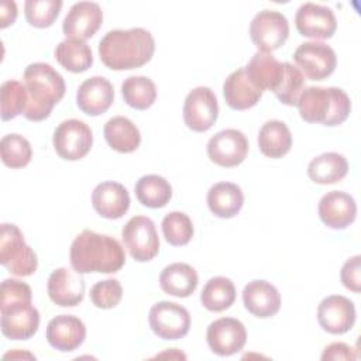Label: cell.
I'll return each mask as SVG.
<instances>
[{
  "label": "cell",
  "instance_id": "7a4b0ae2",
  "mask_svg": "<svg viewBox=\"0 0 361 361\" xmlns=\"http://www.w3.org/2000/svg\"><path fill=\"white\" fill-rule=\"evenodd\" d=\"M71 265L80 274H114L126 264L121 244L106 234L83 230L75 237L69 251Z\"/></svg>",
  "mask_w": 361,
  "mask_h": 361
},
{
  "label": "cell",
  "instance_id": "44dd1931",
  "mask_svg": "<svg viewBox=\"0 0 361 361\" xmlns=\"http://www.w3.org/2000/svg\"><path fill=\"white\" fill-rule=\"evenodd\" d=\"M114 100L113 85L103 76H92L82 82L76 92V104L87 116L106 113Z\"/></svg>",
  "mask_w": 361,
  "mask_h": 361
},
{
  "label": "cell",
  "instance_id": "9a60e30c",
  "mask_svg": "<svg viewBox=\"0 0 361 361\" xmlns=\"http://www.w3.org/2000/svg\"><path fill=\"white\" fill-rule=\"evenodd\" d=\"M317 322L330 334H344L355 323V306L343 295H330L317 307Z\"/></svg>",
  "mask_w": 361,
  "mask_h": 361
},
{
  "label": "cell",
  "instance_id": "277c9868",
  "mask_svg": "<svg viewBox=\"0 0 361 361\" xmlns=\"http://www.w3.org/2000/svg\"><path fill=\"white\" fill-rule=\"evenodd\" d=\"M300 117L307 123H320L334 127L347 120L351 113V100L340 87H305L296 103Z\"/></svg>",
  "mask_w": 361,
  "mask_h": 361
},
{
  "label": "cell",
  "instance_id": "d6986e66",
  "mask_svg": "<svg viewBox=\"0 0 361 361\" xmlns=\"http://www.w3.org/2000/svg\"><path fill=\"white\" fill-rule=\"evenodd\" d=\"M0 327L4 337L10 340H28L39 326V313L31 303H18L0 309Z\"/></svg>",
  "mask_w": 361,
  "mask_h": 361
},
{
  "label": "cell",
  "instance_id": "74e56055",
  "mask_svg": "<svg viewBox=\"0 0 361 361\" xmlns=\"http://www.w3.org/2000/svg\"><path fill=\"white\" fill-rule=\"evenodd\" d=\"M62 8L61 0H27L24 3L25 20L37 28H47L54 24Z\"/></svg>",
  "mask_w": 361,
  "mask_h": 361
},
{
  "label": "cell",
  "instance_id": "7c38bea8",
  "mask_svg": "<svg viewBox=\"0 0 361 361\" xmlns=\"http://www.w3.org/2000/svg\"><path fill=\"white\" fill-rule=\"evenodd\" d=\"M248 152V140L237 128L216 133L207 142V157L219 166L233 168L240 165Z\"/></svg>",
  "mask_w": 361,
  "mask_h": 361
},
{
  "label": "cell",
  "instance_id": "ffe728a7",
  "mask_svg": "<svg viewBox=\"0 0 361 361\" xmlns=\"http://www.w3.org/2000/svg\"><path fill=\"white\" fill-rule=\"evenodd\" d=\"M45 336L51 347L62 353H69L85 341L86 326L76 316L59 314L49 320Z\"/></svg>",
  "mask_w": 361,
  "mask_h": 361
},
{
  "label": "cell",
  "instance_id": "f35d334b",
  "mask_svg": "<svg viewBox=\"0 0 361 361\" xmlns=\"http://www.w3.org/2000/svg\"><path fill=\"white\" fill-rule=\"evenodd\" d=\"M285 73L279 87L275 92L278 100L286 106H296L299 96L305 90V76L300 69L290 62H283Z\"/></svg>",
  "mask_w": 361,
  "mask_h": 361
},
{
  "label": "cell",
  "instance_id": "e575fe53",
  "mask_svg": "<svg viewBox=\"0 0 361 361\" xmlns=\"http://www.w3.org/2000/svg\"><path fill=\"white\" fill-rule=\"evenodd\" d=\"M28 94L24 83L10 79L1 83L0 87V104H1V120L8 121L20 114H24L27 107Z\"/></svg>",
  "mask_w": 361,
  "mask_h": 361
},
{
  "label": "cell",
  "instance_id": "7402d4cb",
  "mask_svg": "<svg viewBox=\"0 0 361 361\" xmlns=\"http://www.w3.org/2000/svg\"><path fill=\"white\" fill-rule=\"evenodd\" d=\"M243 303L244 307L257 317H272L281 309V293L271 282L254 279L243 289Z\"/></svg>",
  "mask_w": 361,
  "mask_h": 361
},
{
  "label": "cell",
  "instance_id": "d6a6232c",
  "mask_svg": "<svg viewBox=\"0 0 361 361\" xmlns=\"http://www.w3.org/2000/svg\"><path fill=\"white\" fill-rule=\"evenodd\" d=\"M235 295V286L230 278L214 276L203 286L200 302L210 312H223L234 303Z\"/></svg>",
  "mask_w": 361,
  "mask_h": 361
},
{
  "label": "cell",
  "instance_id": "83f0119b",
  "mask_svg": "<svg viewBox=\"0 0 361 361\" xmlns=\"http://www.w3.org/2000/svg\"><path fill=\"white\" fill-rule=\"evenodd\" d=\"M104 138L110 148L117 152H134L141 144V134L138 127L124 116H116L104 124Z\"/></svg>",
  "mask_w": 361,
  "mask_h": 361
},
{
  "label": "cell",
  "instance_id": "4fadbf2b",
  "mask_svg": "<svg viewBox=\"0 0 361 361\" xmlns=\"http://www.w3.org/2000/svg\"><path fill=\"white\" fill-rule=\"evenodd\" d=\"M295 25L300 35L316 39L331 38L337 30V20L327 6L312 1L303 3L295 16Z\"/></svg>",
  "mask_w": 361,
  "mask_h": 361
},
{
  "label": "cell",
  "instance_id": "f6af8a7d",
  "mask_svg": "<svg viewBox=\"0 0 361 361\" xmlns=\"http://www.w3.org/2000/svg\"><path fill=\"white\" fill-rule=\"evenodd\" d=\"M24 358V357H28V358H35L32 354H30V353H17V351H11V353H7L3 358L6 360V358Z\"/></svg>",
  "mask_w": 361,
  "mask_h": 361
},
{
  "label": "cell",
  "instance_id": "4316f807",
  "mask_svg": "<svg viewBox=\"0 0 361 361\" xmlns=\"http://www.w3.org/2000/svg\"><path fill=\"white\" fill-rule=\"evenodd\" d=\"M209 210L220 219H231L240 213L244 204V195L238 185L217 182L207 192Z\"/></svg>",
  "mask_w": 361,
  "mask_h": 361
},
{
  "label": "cell",
  "instance_id": "5b68a950",
  "mask_svg": "<svg viewBox=\"0 0 361 361\" xmlns=\"http://www.w3.org/2000/svg\"><path fill=\"white\" fill-rule=\"evenodd\" d=\"M0 262L10 274L17 276H30L37 271V254L25 243L21 230L16 224H1Z\"/></svg>",
  "mask_w": 361,
  "mask_h": 361
},
{
  "label": "cell",
  "instance_id": "8fae6325",
  "mask_svg": "<svg viewBox=\"0 0 361 361\" xmlns=\"http://www.w3.org/2000/svg\"><path fill=\"white\" fill-rule=\"evenodd\" d=\"M219 103L214 92L207 86L192 89L183 103V121L196 133H204L216 123Z\"/></svg>",
  "mask_w": 361,
  "mask_h": 361
},
{
  "label": "cell",
  "instance_id": "52a82bcc",
  "mask_svg": "<svg viewBox=\"0 0 361 361\" xmlns=\"http://www.w3.org/2000/svg\"><path fill=\"white\" fill-rule=\"evenodd\" d=\"M250 37L259 52L271 54L281 48L289 37L288 18L276 10H262L250 24Z\"/></svg>",
  "mask_w": 361,
  "mask_h": 361
},
{
  "label": "cell",
  "instance_id": "1f68e13d",
  "mask_svg": "<svg viewBox=\"0 0 361 361\" xmlns=\"http://www.w3.org/2000/svg\"><path fill=\"white\" fill-rule=\"evenodd\" d=\"M134 190L138 202L149 209L164 207L172 197V186L169 182L164 176L154 173L141 176Z\"/></svg>",
  "mask_w": 361,
  "mask_h": 361
},
{
  "label": "cell",
  "instance_id": "2e32d148",
  "mask_svg": "<svg viewBox=\"0 0 361 361\" xmlns=\"http://www.w3.org/2000/svg\"><path fill=\"white\" fill-rule=\"evenodd\" d=\"M103 23V11L94 1L75 3L66 13L62 31L66 38L87 39L93 37Z\"/></svg>",
  "mask_w": 361,
  "mask_h": 361
},
{
  "label": "cell",
  "instance_id": "f1b7e54d",
  "mask_svg": "<svg viewBox=\"0 0 361 361\" xmlns=\"http://www.w3.org/2000/svg\"><path fill=\"white\" fill-rule=\"evenodd\" d=\"M259 151L269 158H282L290 151L292 134L281 120H269L262 124L258 133Z\"/></svg>",
  "mask_w": 361,
  "mask_h": 361
},
{
  "label": "cell",
  "instance_id": "ba28073f",
  "mask_svg": "<svg viewBox=\"0 0 361 361\" xmlns=\"http://www.w3.org/2000/svg\"><path fill=\"white\" fill-rule=\"evenodd\" d=\"M52 142L62 159L78 161L89 154L93 145V133L85 121L69 118L55 128Z\"/></svg>",
  "mask_w": 361,
  "mask_h": 361
},
{
  "label": "cell",
  "instance_id": "60d3db41",
  "mask_svg": "<svg viewBox=\"0 0 361 361\" xmlns=\"http://www.w3.org/2000/svg\"><path fill=\"white\" fill-rule=\"evenodd\" d=\"M31 288L18 279H4L0 290V309L14 306L18 303H31Z\"/></svg>",
  "mask_w": 361,
  "mask_h": 361
},
{
  "label": "cell",
  "instance_id": "ac0fdd59",
  "mask_svg": "<svg viewBox=\"0 0 361 361\" xmlns=\"http://www.w3.org/2000/svg\"><path fill=\"white\" fill-rule=\"evenodd\" d=\"M317 212L320 220L327 227L343 230L354 223L357 203L351 195L341 190H331L322 196Z\"/></svg>",
  "mask_w": 361,
  "mask_h": 361
},
{
  "label": "cell",
  "instance_id": "6da1fadb",
  "mask_svg": "<svg viewBox=\"0 0 361 361\" xmlns=\"http://www.w3.org/2000/svg\"><path fill=\"white\" fill-rule=\"evenodd\" d=\"M154 51L152 34L141 27L111 30L99 42L100 61L113 71L140 68L151 61Z\"/></svg>",
  "mask_w": 361,
  "mask_h": 361
},
{
  "label": "cell",
  "instance_id": "e0dca14e",
  "mask_svg": "<svg viewBox=\"0 0 361 361\" xmlns=\"http://www.w3.org/2000/svg\"><path fill=\"white\" fill-rule=\"evenodd\" d=\"M49 299L61 307H73L83 300L85 279L80 272L69 268H56L47 283Z\"/></svg>",
  "mask_w": 361,
  "mask_h": 361
},
{
  "label": "cell",
  "instance_id": "4dcf8cb0",
  "mask_svg": "<svg viewBox=\"0 0 361 361\" xmlns=\"http://www.w3.org/2000/svg\"><path fill=\"white\" fill-rule=\"evenodd\" d=\"M55 59L69 72L80 73L93 65V54L90 47L82 39L66 38L55 48Z\"/></svg>",
  "mask_w": 361,
  "mask_h": 361
},
{
  "label": "cell",
  "instance_id": "ee69618b",
  "mask_svg": "<svg viewBox=\"0 0 361 361\" xmlns=\"http://www.w3.org/2000/svg\"><path fill=\"white\" fill-rule=\"evenodd\" d=\"M17 4L14 1H1L0 4V28L11 25L17 18Z\"/></svg>",
  "mask_w": 361,
  "mask_h": 361
},
{
  "label": "cell",
  "instance_id": "9c48e42d",
  "mask_svg": "<svg viewBox=\"0 0 361 361\" xmlns=\"http://www.w3.org/2000/svg\"><path fill=\"white\" fill-rule=\"evenodd\" d=\"M293 61L310 80H323L329 78L337 65L334 49L319 41H309L300 44L293 52Z\"/></svg>",
  "mask_w": 361,
  "mask_h": 361
},
{
  "label": "cell",
  "instance_id": "3957f363",
  "mask_svg": "<svg viewBox=\"0 0 361 361\" xmlns=\"http://www.w3.org/2000/svg\"><path fill=\"white\" fill-rule=\"evenodd\" d=\"M23 80L28 94L23 116L31 121L45 120L65 94L66 86L62 75L49 63L35 62L25 68Z\"/></svg>",
  "mask_w": 361,
  "mask_h": 361
},
{
  "label": "cell",
  "instance_id": "603a6c76",
  "mask_svg": "<svg viewBox=\"0 0 361 361\" xmlns=\"http://www.w3.org/2000/svg\"><path fill=\"white\" fill-rule=\"evenodd\" d=\"M92 204L102 217L117 220L127 213L130 207V195L121 183L106 180L93 189Z\"/></svg>",
  "mask_w": 361,
  "mask_h": 361
},
{
  "label": "cell",
  "instance_id": "b9f144b4",
  "mask_svg": "<svg viewBox=\"0 0 361 361\" xmlns=\"http://www.w3.org/2000/svg\"><path fill=\"white\" fill-rule=\"evenodd\" d=\"M340 278L343 285L347 289L353 292L361 290V257L360 255H354L344 262V265L341 267Z\"/></svg>",
  "mask_w": 361,
  "mask_h": 361
},
{
  "label": "cell",
  "instance_id": "f546056e",
  "mask_svg": "<svg viewBox=\"0 0 361 361\" xmlns=\"http://www.w3.org/2000/svg\"><path fill=\"white\" fill-rule=\"evenodd\" d=\"M348 172V162L343 154L324 152L313 158L307 165V176L319 185L340 182Z\"/></svg>",
  "mask_w": 361,
  "mask_h": 361
},
{
  "label": "cell",
  "instance_id": "ab89813d",
  "mask_svg": "<svg viewBox=\"0 0 361 361\" xmlns=\"http://www.w3.org/2000/svg\"><path fill=\"white\" fill-rule=\"evenodd\" d=\"M123 298V288L118 279L109 278L96 282L90 288V300L99 309L116 307Z\"/></svg>",
  "mask_w": 361,
  "mask_h": 361
},
{
  "label": "cell",
  "instance_id": "d590c367",
  "mask_svg": "<svg viewBox=\"0 0 361 361\" xmlns=\"http://www.w3.org/2000/svg\"><path fill=\"white\" fill-rule=\"evenodd\" d=\"M0 154L6 166L18 169L30 164L32 148L25 137L20 134H7L0 141Z\"/></svg>",
  "mask_w": 361,
  "mask_h": 361
},
{
  "label": "cell",
  "instance_id": "484cf974",
  "mask_svg": "<svg viewBox=\"0 0 361 361\" xmlns=\"http://www.w3.org/2000/svg\"><path fill=\"white\" fill-rule=\"evenodd\" d=\"M199 283L197 272L193 267L185 262H173L166 265L159 275L161 289L171 296L188 298Z\"/></svg>",
  "mask_w": 361,
  "mask_h": 361
},
{
  "label": "cell",
  "instance_id": "30bf717a",
  "mask_svg": "<svg viewBox=\"0 0 361 361\" xmlns=\"http://www.w3.org/2000/svg\"><path fill=\"white\" fill-rule=\"evenodd\" d=\"M148 322L152 331L162 340L182 338L190 329L189 312L183 306L168 300H161L149 309Z\"/></svg>",
  "mask_w": 361,
  "mask_h": 361
},
{
  "label": "cell",
  "instance_id": "836d02e7",
  "mask_svg": "<svg viewBox=\"0 0 361 361\" xmlns=\"http://www.w3.org/2000/svg\"><path fill=\"white\" fill-rule=\"evenodd\" d=\"M121 94L130 107L147 110L157 99V87L147 76H128L121 85Z\"/></svg>",
  "mask_w": 361,
  "mask_h": 361
},
{
  "label": "cell",
  "instance_id": "7bdbcfd3",
  "mask_svg": "<svg viewBox=\"0 0 361 361\" xmlns=\"http://www.w3.org/2000/svg\"><path fill=\"white\" fill-rule=\"evenodd\" d=\"M355 351L345 343H331L329 344L322 354V360H355Z\"/></svg>",
  "mask_w": 361,
  "mask_h": 361
},
{
  "label": "cell",
  "instance_id": "8d00e7d4",
  "mask_svg": "<svg viewBox=\"0 0 361 361\" xmlns=\"http://www.w3.org/2000/svg\"><path fill=\"white\" fill-rule=\"evenodd\" d=\"M162 234L165 240L175 247L186 245L193 237V224L188 214L171 212L162 219Z\"/></svg>",
  "mask_w": 361,
  "mask_h": 361
},
{
  "label": "cell",
  "instance_id": "d4e9b609",
  "mask_svg": "<svg viewBox=\"0 0 361 361\" xmlns=\"http://www.w3.org/2000/svg\"><path fill=\"white\" fill-rule=\"evenodd\" d=\"M223 96L233 110H247L259 102L262 92L247 78L244 68H238L226 78L223 83Z\"/></svg>",
  "mask_w": 361,
  "mask_h": 361
},
{
  "label": "cell",
  "instance_id": "8992f818",
  "mask_svg": "<svg viewBox=\"0 0 361 361\" xmlns=\"http://www.w3.org/2000/svg\"><path fill=\"white\" fill-rule=\"evenodd\" d=\"M121 238L130 255L138 262L151 261L159 251L155 223L147 216L131 217L123 226Z\"/></svg>",
  "mask_w": 361,
  "mask_h": 361
},
{
  "label": "cell",
  "instance_id": "5bb4252c",
  "mask_svg": "<svg viewBox=\"0 0 361 361\" xmlns=\"http://www.w3.org/2000/svg\"><path fill=\"white\" fill-rule=\"evenodd\" d=\"M206 338L214 354L228 357L243 350L247 341V331L240 320L234 317H220L209 324Z\"/></svg>",
  "mask_w": 361,
  "mask_h": 361
},
{
  "label": "cell",
  "instance_id": "cb8c5ba5",
  "mask_svg": "<svg viewBox=\"0 0 361 361\" xmlns=\"http://www.w3.org/2000/svg\"><path fill=\"white\" fill-rule=\"evenodd\" d=\"M244 71L247 78L261 92L271 90L275 93L282 82L285 65L283 62H279L272 54L258 51L244 66Z\"/></svg>",
  "mask_w": 361,
  "mask_h": 361
}]
</instances>
